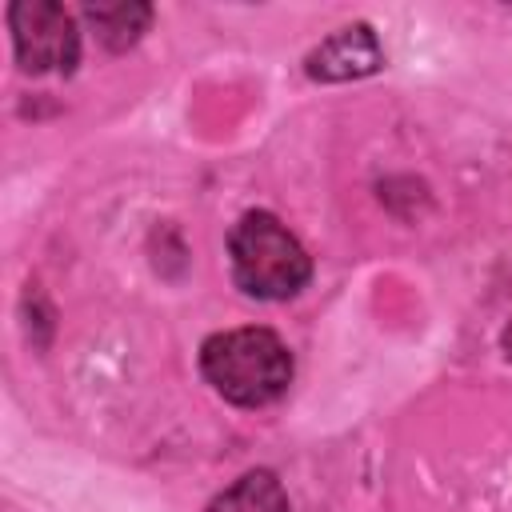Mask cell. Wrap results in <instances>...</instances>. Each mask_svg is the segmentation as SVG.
<instances>
[{"label": "cell", "mask_w": 512, "mask_h": 512, "mask_svg": "<svg viewBox=\"0 0 512 512\" xmlns=\"http://www.w3.org/2000/svg\"><path fill=\"white\" fill-rule=\"evenodd\" d=\"M16 60L24 72H72L80 60V32L72 12L52 0H20L8 8Z\"/></svg>", "instance_id": "obj_3"}, {"label": "cell", "mask_w": 512, "mask_h": 512, "mask_svg": "<svg viewBox=\"0 0 512 512\" xmlns=\"http://www.w3.org/2000/svg\"><path fill=\"white\" fill-rule=\"evenodd\" d=\"M84 16L92 20L96 36H100L112 52H120V48H128V44L140 40V32H144L148 20H152V8H148V4H88Z\"/></svg>", "instance_id": "obj_6"}, {"label": "cell", "mask_w": 512, "mask_h": 512, "mask_svg": "<svg viewBox=\"0 0 512 512\" xmlns=\"http://www.w3.org/2000/svg\"><path fill=\"white\" fill-rule=\"evenodd\" d=\"M208 512H288V496L272 472H244L208 504Z\"/></svg>", "instance_id": "obj_5"}, {"label": "cell", "mask_w": 512, "mask_h": 512, "mask_svg": "<svg viewBox=\"0 0 512 512\" xmlns=\"http://www.w3.org/2000/svg\"><path fill=\"white\" fill-rule=\"evenodd\" d=\"M376 68H380V44L368 24H348V28L332 32L308 56L312 80H352V76H368Z\"/></svg>", "instance_id": "obj_4"}, {"label": "cell", "mask_w": 512, "mask_h": 512, "mask_svg": "<svg viewBox=\"0 0 512 512\" xmlns=\"http://www.w3.org/2000/svg\"><path fill=\"white\" fill-rule=\"evenodd\" d=\"M200 368L204 380L240 408L272 404L292 380V356L268 328H232L208 336L200 348Z\"/></svg>", "instance_id": "obj_1"}, {"label": "cell", "mask_w": 512, "mask_h": 512, "mask_svg": "<svg viewBox=\"0 0 512 512\" xmlns=\"http://www.w3.org/2000/svg\"><path fill=\"white\" fill-rule=\"evenodd\" d=\"M228 252H232L236 284L256 300H288L312 276V260L304 244L272 212H248L232 228Z\"/></svg>", "instance_id": "obj_2"}, {"label": "cell", "mask_w": 512, "mask_h": 512, "mask_svg": "<svg viewBox=\"0 0 512 512\" xmlns=\"http://www.w3.org/2000/svg\"><path fill=\"white\" fill-rule=\"evenodd\" d=\"M500 344H504V356H508V360H512V324H508V328H504V336H500Z\"/></svg>", "instance_id": "obj_7"}]
</instances>
